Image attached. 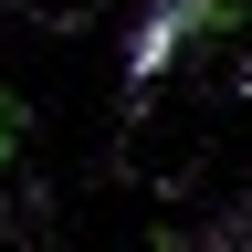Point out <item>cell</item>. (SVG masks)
I'll return each mask as SVG.
<instances>
[{
  "mask_svg": "<svg viewBox=\"0 0 252 252\" xmlns=\"http://www.w3.org/2000/svg\"><path fill=\"white\" fill-rule=\"evenodd\" d=\"M220 21H231V0H147V11H137V32H126V84L147 94V84L168 74V63L200 42V32H220Z\"/></svg>",
  "mask_w": 252,
  "mask_h": 252,
  "instance_id": "1",
  "label": "cell"
},
{
  "mask_svg": "<svg viewBox=\"0 0 252 252\" xmlns=\"http://www.w3.org/2000/svg\"><path fill=\"white\" fill-rule=\"evenodd\" d=\"M11 147H21V94H0V168H11Z\"/></svg>",
  "mask_w": 252,
  "mask_h": 252,
  "instance_id": "2",
  "label": "cell"
},
{
  "mask_svg": "<svg viewBox=\"0 0 252 252\" xmlns=\"http://www.w3.org/2000/svg\"><path fill=\"white\" fill-rule=\"evenodd\" d=\"M242 94H252V63H242Z\"/></svg>",
  "mask_w": 252,
  "mask_h": 252,
  "instance_id": "3",
  "label": "cell"
}]
</instances>
